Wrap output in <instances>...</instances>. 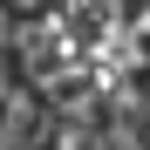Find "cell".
<instances>
[{
    "label": "cell",
    "mask_w": 150,
    "mask_h": 150,
    "mask_svg": "<svg viewBox=\"0 0 150 150\" xmlns=\"http://www.w3.org/2000/svg\"><path fill=\"white\" fill-rule=\"evenodd\" d=\"M0 150H28V143H21V137H14V130H7V137H0Z\"/></svg>",
    "instance_id": "cell-1"
},
{
    "label": "cell",
    "mask_w": 150,
    "mask_h": 150,
    "mask_svg": "<svg viewBox=\"0 0 150 150\" xmlns=\"http://www.w3.org/2000/svg\"><path fill=\"white\" fill-rule=\"evenodd\" d=\"M7 7H21V14H34V7H41V0H7Z\"/></svg>",
    "instance_id": "cell-2"
}]
</instances>
